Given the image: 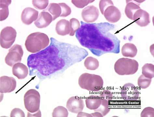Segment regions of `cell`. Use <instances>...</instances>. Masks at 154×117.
Instances as JSON below:
<instances>
[{"label":"cell","instance_id":"6da1fadb","mask_svg":"<svg viewBox=\"0 0 154 117\" xmlns=\"http://www.w3.org/2000/svg\"><path fill=\"white\" fill-rule=\"evenodd\" d=\"M50 40L48 47L37 53L30 55L27 58L30 76L35 74L41 79H46L64 72L88 55L84 49L59 41L53 37Z\"/></svg>","mask_w":154,"mask_h":117},{"label":"cell","instance_id":"7a4b0ae2","mask_svg":"<svg viewBox=\"0 0 154 117\" xmlns=\"http://www.w3.org/2000/svg\"><path fill=\"white\" fill-rule=\"evenodd\" d=\"M81 23L76 37L82 46L98 57L106 53H120V41L113 33L115 25L108 22Z\"/></svg>","mask_w":154,"mask_h":117},{"label":"cell","instance_id":"3957f363","mask_svg":"<svg viewBox=\"0 0 154 117\" xmlns=\"http://www.w3.org/2000/svg\"><path fill=\"white\" fill-rule=\"evenodd\" d=\"M48 36L44 33L35 32L30 34L27 37L25 45L28 52L35 53L45 48L49 44Z\"/></svg>","mask_w":154,"mask_h":117},{"label":"cell","instance_id":"277c9868","mask_svg":"<svg viewBox=\"0 0 154 117\" xmlns=\"http://www.w3.org/2000/svg\"><path fill=\"white\" fill-rule=\"evenodd\" d=\"M78 84L82 89L90 91L98 92L103 87L104 81L99 75L84 73L79 77Z\"/></svg>","mask_w":154,"mask_h":117},{"label":"cell","instance_id":"5b68a950","mask_svg":"<svg viewBox=\"0 0 154 117\" xmlns=\"http://www.w3.org/2000/svg\"><path fill=\"white\" fill-rule=\"evenodd\" d=\"M138 62L134 59L128 58H119L114 65L115 72L120 75H128L134 74L139 69Z\"/></svg>","mask_w":154,"mask_h":117},{"label":"cell","instance_id":"8992f818","mask_svg":"<svg viewBox=\"0 0 154 117\" xmlns=\"http://www.w3.org/2000/svg\"><path fill=\"white\" fill-rule=\"evenodd\" d=\"M40 101V95L35 89L29 90L26 93L24 96L25 108L31 113H34L39 110Z\"/></svg>","mask_w":154,"mask_h":117},{"label":"cell","instance_id":"52a82bcc","mask_svg":"<svg viewBox=\"0 0 154 117\" xmlns=\"http://www.w3.org/2000/svg\"><path fill=\"white\" fill-rule=\"evenodd\" d=\"M16 31L13 27H7L2 29L0 36V44L2 47L8 49L11 48L16 38Z\"/></svg>","mask_w":154,"mask_h":117},{"label":"cell","instance_id":"ba28073f","mask_svg":"<svg viewBox=\"0 0 154 117\" xmlns=\"http://www.w3.org/2000/svg\"><path fill=\"white\" fill-rule=\"evenodd\" d=\"M23 53V50L21 45H14L9 50V52L5 58V63L12 67L16 63L21 61Z\"/></svg>","mask_w":154,"mask_h":117},{"label":"cell","instance_id":"9c48e42d","mask_svg":"<svg viewBox=\"0 0 154 117\" xmlns=\"http://www.w3.org/2000/svg\"><path fill=\"white\" fill-rule=\"evenodd\" d=\"M121 96L122 98L125 101H134L139 99V93L135 85L128 83L125 84L122 87Z\"/></svg>","mask_w":154,"mask_h":117},{"label":"cell","instance_id":"30bf717a","mask_svg":"<svg viewBox=\"0 0 154 117\" xmlns=\"http://www.w3.org/2000/svg\"><path fill=\"white\" fill-rule=\"evenodd\" d=\"M17 87V81L14 78L7 76L0 77V92L10 93L14 91Z\"/></svg>","mask_w":154,"mask_h":117},{"label":"cell","instance_id":"8fae6325","mask_svg":"<svg viewBox=\"0 0 154 117\" xmlns=\"http://www.w3.org/2000/svg\"><path fill=\"white\" fill-rule=\"evenodd\" d=\"M66 107L70 112L78 114L83 110L85 107L84 101L79 97L72 96L67 101Z\"/></svg>","mask_w":154,"mask_h":117},{"label":"cell","instance_id":"7c38bea8","mask_svg":"<svg viewBox=\"0 0 154 117\" xmlns=\"http://www.w3.org/2000/svg\"><path fill=\"white\" fill-rule=\"evenodd\" d=\"M99 11L93 5L89 6L82 10V17L87 23H92L96 21L99 16Z\"/></svg>","mask_w":154,"mask_h":117},{"label":"cell","instance_id":"4fadbf2b","mask_svg":"<svg viewBox=\"0 0 154 117\" xmlns=\"http://www.w3.org/2000/svg\"><path fill=\"white\" fill-rule=\"evenodd\" d=\"M103 15L106 20L112 23L119 21L121 17L120 11L114 5H110L106 8Z\"/></svg>","mask_w":154,"mask_h":117},{"label":"cell","instance_id":"5bb4252c","mask_svg":"<svg viewBox=\"0 0 154 117\" xmlns=\"http://www.w3.org/2000/svg\"><path fill=\"white\" fill-rule=\"evenodd\" d=\"M38 11L30 7H27L23 10L21 16L22 22L27 25H30L37 20Z\"/></svg>","mask_w":154,"mask_h":117},{"label":"cell","instance_id":"9a60e30c","mask_svg":"<svg viewBox=\"0 0 154 117\" xmlns=\"http://www.w3.org/2000/svg\"><path fill=\"white\" fill-rule=\"evenodd\" d=\"M133 20L141 27L146 26L150 22L149 14L141 9L137 10L134 14Z\"/></svg>","mask_w":154,"mask_h":117},{"label":"cell","instance_id":"2e32d148","mask_svg":"<svg viewBox=\"0 0 154 117\" xmlns=\"http://www.w3.org/2000/svg\"><path fill=\"white\" fill-rule=\"evenodd\" d=\"M53 21V17L49 13L42 11L39 14L37 20L34 22V24L38 28H46Z\"/></svg>","mask_w":154,"mask_h":117},{"label":"cell","instance_id":"e0dca14e","mask_svg":"<svg viewBox=\"0 0 154 117\" xmlns=\"http://www.w3.org/2000/svg\"><path fill=\"white\" fill-rule=\"evenodd\" d=\"M140 1H126V5L125 9V13L126 16L132 20H133L134 14L137 10L141 9L140 7V3L143 2Z\"/></svg>","mask_w":154,"mask_h":117},{"label":"cell","instance_id":"ac0fdd59","mask_svg":"<svg viewBox=\"0 0 154 117\" xmlns=\"http://www.w3.org/2000/svg\"><path fill=\"white\" fill-rule=\"evenodd\" d=\"M13 74L19 80L23 79L28 75V68L25 65L21 63H17L13 66Z\"/></svg>","mask_w":154,"mask_h":117},{"label":"cell","instance_id":"d6986e66","mask_svg":"<svg viewBox=\"0 0 154 117\" xmlns=\"http://www.w3.org/2000/svg\"><path fill=\"white\" fill-rule=\"evenodd\" d=\"M56 30L57 33L61 36L69 34V22L65 19H61L57 22L56 25Z\"/></svg>","mask_w":154,"mask_h":117},{"label":"cell","instance_id":"ffe728a7","mask_svg":"<svg viewBox=\"0 0 154 117\" xmlns=\"http://www.w3.org/2000/svg\"><path fill=\"white\" fill-rule=\"evenodd\" d=\"M87 108L91 110H96L99 108L101 103L100 96L91 95L88 96L85 100Z\"/></svg>","mask_w":154,"mask_h":117},{"label":"cell","instance_id":"44dd1931","mask_svg":"<svg viewBox=\"0 0 154 117\" xmlns=\"http://www.w3.org/2000/svg\"><path fill=\"white\" fill-rule=\"evenodd\" d=\"M137 49L135 45L131 43H127L122 47V53L125 57L134 58L137 55Z\"/></svg>","mask_w":154,"mask_h":117},{"label":"cell","instance_id":"7402d4cb","mask_svg":"<svg viewBox=\"0 0 154 117\" xmlns=\"http://www.w3.org/2000/svg\"><path fill=\"white\" fill-rule=\"evenodd\" d=\"M11 0L0 1V21L5 20L9 15L8 6L11 3Z\"/></svg>","mask_w":154,"mask_h":117},{"label":"cell","instance_id":"603a6c76","mask_svg":"<svg viewBox=\"0 0 154 117\" xmlns=\"http://www.w3.org/2000/svg\"><path fill=\"white\" fill-rule=\"evenodd\" d=\"M43 11H48L49 13L52 14L53 21L60 17L62 13L60 6L59 4L56 3H50L47 8Z\"/></svg>","mask_w":154,"mask_h":117},{"label":"cell","instance_id":"cb8c5ba5","mask_svg":"<svg viewBox=\"0 0 154 117\" xmlns=\"http://www.w3.org/2000/svg\"><path fill=\"white\" fill-rule=\"evenodd\" d=\"M84 65L87 69L91 71H94L99 67V62L96 58L89 57L85 60Z\"/></svg>","mask_w":154,"mask_h":117},{"label":"cell","instance_id":"d4e9b609","mask_svg":"<svg viewBox=\"0 0 154 117\" xmlns=\"http://www.w3.org/2000/svg\"><path fill=\"white\" fill-rule=\"evenodd\" d=\"M101 103L99 108L94 110V112H98L101 113L103 116L106 115L110 112V109L109 108V105L110 102V100L103 98H101Z\"/></svg>","mask_w":154,"mask_h":117},{"label":"cell","instance_id":"484cf974","mask_svg":"<svg viewBox=\"0 0 154 117\" xmlns=\"http://www.w3.org/2000/svg\"><path fill=\"white\" fill-rule=\"evenodd\" d=\"M142 74L145 77L152 79L154 77V65L151 64H146L142 68Z\"/></svg>","mask_w":154,"mask_h":117},{"label":"cell","instance_id":"4316f807","mask_svg":"<svg viewBox=\"0 0 154 117\" xmlns=\"http://www.w3.org/2000/svg\"><path fill=\"white\" fill-rule=\"evenodd\" d=\"M69 25L70 30L69 36H73L75 33L80 28V23L77 19L72 18L70 19Z\"/></svg>","mask_w":154,"mask_h":117},{"label":"cell","instance_id":"83f0119b","mask_svg":"<svg viewBox=\"0 0 154 117\" xmlns=\"http://www.w3.org/2000/svg\"><path fill=\"white\" fill-rule=\"evenodd\" d=\"M68 115L69 112L67 109L62 106H59L55 108L52 113V116L53 117H67Z\"/></svg>","mask_w":154,"mask_h":117},{"label":"cell","instance_id":"f1b7e54d","mask_svg":"<svg viewBox=\"0 0 154 117\" xmlns=\"http://www.w3.org/2000/svg\"><path fill=\"white\" fill-rule=\"evenodd\" d=\"M152 79L148 78L143 75H141L138 78L137 84L140 88L145 89L148 88L150 85Z\"/></svg>","mask_w":154,"mask_h":117},{"label":"cell","instance_id":"f546056e","mask_svg":"<svg viewBox=\"0 0 154 117\" xmlns=\"http://www.w3.org/2000/svg\"><path fill=\"white\" fill-rule=\"evenodd\" d=\"M32 4L37 9L42 10L45 9L49 4V1H32Z\"/></svg>","mask_w":154,"mask_h":117},{"label":"cell","instance_id":"4dcf8cb0","mask_svg":"<svg viewBox=\"0 0 154 117\" xmlns=\"http://www.w3.org/2000/svg\"><path fill=\"white\" fill-rule=\"evenodd\" d=\"M61 8L62 13L60 15V17H66L70 15L72 10L70 8L68 5L64 3H59Z\"/></svg>","mask_w":154,"mask_h":117},{"label":"cell","instance_id":"1f68e13d","mask_svg":"<svg viewBox=\"0 0 154 117\" xmlns=\"http://www.w3.org/2000/svg\"><path fill=\"white\" fill-rule=\"evenodd\" d=\"M141 117H154V109L151 107L144 108L141 113Z\"/></svg>","mask_w":154,"mask_h":117},{"label":"cell","instance_id":"d6a6232c","mask_svg":"<svg viewBox=\"0 0 154 117\" xmlns=\"http://www.w3.org/2000/svg\"><path fill=\"white\" fill-rule=\"evenodd\" d=\"M94 1H72V3L76 7L79 8H82L89 4L94 2Z\"/></svg>","mask_w":154,"mask_h":117},{"label":"cell","instance_id":"836d02e7","mask_svg":"<svg viewBox=\"0 0 154 117\" xmlns=\"http://www.w3.org/2000/svg\"><path fill=\"white\" fill-rule=\"evenodd\" d=\"M110 5H114L112 1H100L99 3V7L101 12L102 15L106 9Z\"/></svg>","mask_w":154,"mask_h":117},{"label":"cell","instance_id":"e575fe53","mask_svg":"<svg viewBox=\"0 0 154 117\" xmlns=\"http://www.w3.org/2000/svg\"><path fill=\"white\" fill-rule=\"evenodd\" d=\"M10 117H25V114L24 112L19 108H15L13 109L11 112Z\"/></svg>","mask_w":154,"mask_h":117},{"label":"cell","instance_id":"d590c367","mask_svg":"<svg viewBox=\"0 0 154 117\" xmlns=\"http://www.w3.org/2000/svg\"><path fill=\"white\" fill-rule=\"evenodd\" d=\"M77 117H92L91 114L81 112L78 113Z\"/></svg>","mask_w":154,"mask_h":117},{"label":"cell","instance_id":"8d00e7d4","mask_svg":"<svg viewBox=\"0 0 154 117\" xmlns=\"http://www.w3.org/2000/svg\"><path fill=\"white\" fill-rule=\"evenodd\" d=\"M91 114L92 115V117H103L101 113L98 112H96L94 113H92Z\"/></svg>","mask_w":154,"mask_h":117}]
</instances>
